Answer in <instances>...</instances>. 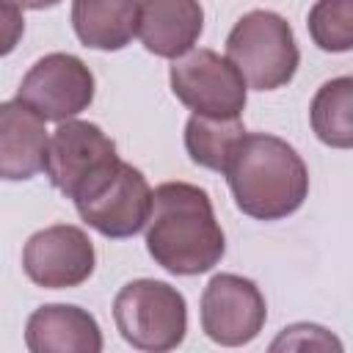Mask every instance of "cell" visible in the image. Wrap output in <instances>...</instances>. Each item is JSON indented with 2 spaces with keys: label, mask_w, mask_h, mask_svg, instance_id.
I'll use <instances>...</instances> for the list:
<instances>
[{
  "label": "cell",
  "mask_w": 353,
  "mask_h": 353,
  "mask_svg": "<svg viewBox=\"0 0 353 353\" xmlns=\"http://www.w3.org/2000/svg\"><path fill=\"white\" fill-rule=\"evenodd\" d=\"M146 248L160 268L176 276L212 270L226 251V240L207 190L190 182H163L154 188Z\"/></svg>",
  "instance_id": "obj_1"
},
{
  "label": "cell",
  "mask_w": 353,
  "mask_h": 353,
  "mask_svg": "<svg viewBox=\"0 0 353 353\" xmlns=\"http://www.w3.org/2000/svg\"><path fill=\"white\" fill-rule=\"evenodd\" d=\"M223 174L234 204L256 221L292 215L309 193V171L301 154L268 132H245Z\"/></svg>",
  "instance_id": "obj_2"
},
{
  "label": "cell",
  "mask_w": 353,
  "mask_h": 353,
  "mask_svg": "<svg viewBox=\"0 0 353 353\" xmlns=\"http://www.w3.org/2000/svg\"><path fill=\"white\" fill-rule=\"evenodd\" d=\"M226 61L240 72L245 85L273 91L292 80L301 52L292 28L273 11H248L226 39Z\"/></svg>",
  "instance_id": "obj_3"
},
{
  "label": "cell",
  "mask_w": 353,
  "mask_h": 353,
  "mask_svg": "<svg viewBox=\"0 0 353 353\" xmlns=\"http://www.w3.org/2000/svg\"><path fill=\"white\" fill-rule=\"evenodd\" d=\"M119 334L138 350H171L185 339L188 306L176 287L154 279H138L119 290L113 301Z\"/></svg>",
  "instance_id": "obj_4"
},
{
  "label": "cell",
  "mask_w": 353,
  "mask_h": 353,
  "mask_svg": "<svg viewBox=\"0 0 353 353\" xmlns=\"http://www.w3.org/2000/svg\"><path fill=\"white\" fill-rule=\"evenodd\" d=\"M74 207L91 229L121 240L146 226L152 188L138 168L119 160L74 193Z\"/></svg>",
  "instance_id": "obj_5"
},
{
  "label": "cell",
  "mask_w": 353,
  "mask_h": 353,
  "mask_svg": "<svg viewBox=\"0 0 353 353\" xmlns=\"http://www.w3.org/2000/svg\"><path fill=\"white\" fill-rule=\"evenodd\" d=\"M174 97L201 116H240L245 108V80L212 50H188L171 63Z\"/></svg>",
  "instance_id": "obj_6"
},
{
  "label": "cell",
  "mask_w": 353,
  "mask_h": 353,
  "mask_svg": "<svg viewBox=\"0 0 353 353\" xmlns=\"http://www.w3.org/2000/svg\"><path fill=\"white\" fill-rule=\"evenodd\" d=\"M17 99L33 108L44 121H66L91 105L94 74L77 55L50 52L22 77Z\"/></svg>",
  "instance_id": "obj_7"
},
{
  "label": "cell",
  "mask_w": 353,
  "mask_h": 353,
  "mask_svg": "<svg viewBox=\"0 0 353 353\" xmlns=\"http://www.w3.org/2000/svg\"><path fill=\"white\" fill-rule=\"evenodd\" d=\"M113 163H119L116 143L91 121L66 119L47 141L44 171L50 182L69 199H74L85 182L99 176Z\"/></svg>",
  "instance_id": "obj_8"
},
{
  "label": "cell",
  "mask_w": 353,
  "mask_h": 353,
  "mask_svg": "<svg viewBox=\"0 0 353 353\" xmlns=\"http://www.w3.org/2000/svg\"><path fill=\"white\" fill-rule=\"evenodd\" d=\"M268 306L259 287L251 279L234 273H218L210 279L201 295V328L226 347L248 345L265 325Z\"/></svg>",
  "instance_id": "obj_9"
},
{
  "label": "cell",
  "mask_w": 353,
  "mask_h": 353,
  "mask_svg": "<svg viewBox=\"0 0 353 353\" xmlns=\"http://www.w3.org/2000/svg\"><path fill=\"white\" fill-rule=\"evenodd\" d=\"M94 245L88 234L69 223H55L36 232L22 251L28 279L47 290H66L83 284L94 273Z\"/></svg>",
  "instance_id": "obj_10"
},
{
  "label": "cell",
  "mask_w": 353,
  "mask_h": 353,
  "mask_svg": "<svg viewBox=\"0 0 353 353\" xmlns=\"http://www.w3.org/2000/svg\"><path fill=\"white\" fill-rule=\"evenodd\" d=\"M44 119L19 99L0 102V179L22 182L44 171L47 160Z\"/></svg>",
  "instance_id": "obj_11"
},
{
  "label": "cell",
  "mask_w": 353,
  "mask_h": 353,
  "mask_svg": "<svg viewBox=\"0 0 353 353\" xmlns=\"http://www.w3.org/2000/svg\"><path fill=\"white\" fill-rule=\"evenodd\" d=\"M204 11L199 0H138V36L160 58H179L199 41Z\"/></svg>",
  "instance_id": "obj_12"
},
{
  "label": "cell",
  "mask_w": 353,
  "mask_h": 353,
  "mask_svg": "<svg viewBox=\"0 0 353 353\" xmlns=\"http://www.w3.org/2000/svg\"><path fill=\"white\" fill-rule=\"evenodd\" d=\"M25 345L33 353H99L102 331L85 309L50 303L28 317Z\"/></svg>",
  "instance_id": "obj_13"
},
{
  "label": "cell",
  "mask_w": 353,
  "mask_h": 353,
  "mask_svg": "<svg viewBox=\"0 0 353 353\" xmlns=\"http://www.w3.org/2000/svg\"><path fill=\"white\" fill-rule=\"evenodd\" d=\"M72 25L91 50H121L138 33V0H74Z\"/></svg>",
  "instance_id": "obj_14"
},
{
  "label": "cell",
  "mask_w": 353,
  "mask_h": 353,
  "mask_svg": "<svg viewBox=\"0 0 353 353\" xmlns=\"http://www.w3.org/2000/svg\"><path fill=\"white\" fill-rule=\"evenodd\" d=\"M245 127L240 116H201L193 113L185 124V149L193 163L210 171H226Z\"/></svg>",
  "instance_id": "obj_15"
},
{
  "label": "cell",
  "mask_w": 353,
  "mask_h": 353,
  "mask_svg": "<svg viewBox=\"0 0 353 353\" xmlns=\"http://www.w3.org/2000/svg\"><path fill=\"white\" fill-rule=\"evenodd\" d=\"M314 135L334 146L350 149L353 146V80L336 77L320 85L309 108Z\"/></svg>",
  "instance_id": "obj_16"
},
{
  "label": "cell",
  "mask_w": 353,
  "mask_h": 353,
  "mask_svg": "<svg viewBox=\"0 0 353 353\" xmlns=\"http://www.w3.org/2000/svg\"><path fill=\"white\" fill-rule=\"evenodd\" d=\"M309 33L325 52L353 47V0H317L309 11Z\"/></svg>",
  "instance_id": "obj_17"
},
{
  "label": "cell",
  "mask_w": 353,
  "mask_h": 353,
  "mask_svg": "<svg viewBox=\"0 0 353 353\" xmlns=\"http://www.w3.org/2000/svg\"><path fill=\"white\" fill-rule=\"evenodd\" d=\"M281 345L287 347H336L339 350V342L334 336L325 334V328L320 325H292V328H284V334L273 342V350H279Z\"/></svg>",
  "instance_id": "obj_18"
},
{
  "label": "cell",
  "mask_w": 353,
  "mask_h": 353,
  "mask_svg": "<svg viewBox=\"0 0 353 353\" xmlns=\"http://www.w3.org/2000/svg\"><path fill=\"white\" fill-rule=\"evenodd\" d=\"M22 33H25V19L19 6H14L11 0H0V58L14 52Z\"/></svg>",
  "instance_id": "obj_19"
},
{
  "label": "cell",
  "mask_w": 353,
  "mask_h": 353,
  "mask_svg": "<svg viewBox=\"0 0 353 353\" xmlns=\"http://www.w3.org/2000/svg\"><path fill=\"white\" fill-rule=\"evenodd\" d=\"M14 6H19V8H33V11H39V8H52V6H58L61 0H11Z\"/></svg>",
  "instance_id": "obj_20"
}]
</instances>
